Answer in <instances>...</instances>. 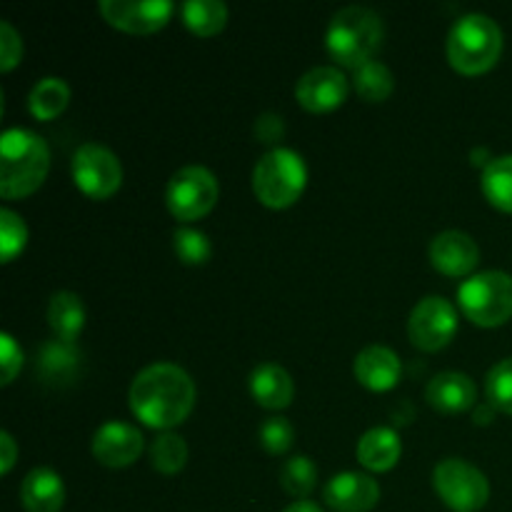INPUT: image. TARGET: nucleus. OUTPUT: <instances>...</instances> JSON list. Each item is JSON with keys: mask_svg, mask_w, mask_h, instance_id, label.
Masks as SVG:
<instances>
[{"mask_svg": "<svg viewBox=\"0 0 512 512\" xmlns=\"http://www.w3.org/2000/svg\"><path fill=\"white\" fill-rule=\"evenodd\" d=\"M128 398L140 423L168 433L193 413L195 383L180 365L153 363L135 375Z\"/></svg>", "mask_w": 512, "mask_h": 512, "instance_id": "f257e3e1", "label": "nucleus"}, {"mask_svg": "<svg viewBox=\"0 0 512 512\" xmlns=\"http://www.w3.org/2000/svg\"><path fill=\"white\" fill-rule=\"evenodd\" d=\"M50 170V150L40 135L25 128L5 130L0 138V195L18 200L33 195Z\"/></svg>", "mask_w": 512, "mask_h": 512, "instance_id": "f03ea898", "label": "nucleus"}, {"mask_svg": "<svg viewBox=\"0 0 512 512\" xmlns=\"http://www.w3.org/2000/svg\"><path fill=\"white\" fill-rule=\"evenodd\" d=\"M380 43H383V20L363 5H348V8L338 10L330 20L328 35H325L330 58L343 68L353 70L370 63Z\"/></svg>", "mask_w": 512, "mask_h": 512, "instance_id": "7ed1b4c3", "label": "nucleus"}, {"mask_svg": "<svg viewBox=\"0 0 512 512\" xmlns=\"http://www.w3.org/2000/svg\"><path fill=\"white\" fill-rule=\"evenodd\" d=\"M503 53V30L490 15L470 13L448 35V60L460 75H483Z\"/></svg>", "mask_w": 512, "mask_h": 512, "instance_id": "20e7f679", "label": "nucleus"}, {"mask_svg": "<svg viewBox=\"0 0 512 512\" xmlns=\"http://www.w3.org/2000/svg\"><path fill=\"white\" fill-rule=\"evenodd\" d=\"M308 185L305 160L290 148H273L253 170V193L265 208L285 210L298 203Z\"/></svg>", "mask_w": 512, "mask_h": 512, "instance_id": "39448f33", "label": "nucleus"}, {"mask_svg": "<svg viewBox=\"0 0 512 512\" xmlns=\"http://www.w3.org/2000/svg\"><path fill=\"white\" fill-rule=\"evenodd\" d=\"M458 303L465 318L480 328H500L512 318V275L483 270L458 288Z\"/></svg>", "mask_w": 512, "mask_h": 512, "instance_id": "423d86ee", "label": "nucleus"}, {"mask_svg": "<svg viewBox=\"0 0 512 512\" xmlns=\"http://www.w3.org/2000/svg\"><path fill=\"white\" fill-rule=\"evenodd\" d=\"M433 488L438 498L455 512H478L490 500V483L483 470L460 458H448L435 465Z\"/></svg>", "mask_w": 512, "mask_h": 512, "instance_id": "0eeeda50", "label": "nucleus"}, {"mask_svg": "<svg viewBox=\"0 0 512 512\" xmlns=\"http://www.w3.org/2000/svg\"><path fill=\"white\" fill-rule=\"evenodd\" d=\"M220 195V185L215 175L203 165H188L180 168L165 188V205L170 215L183 223L205 218L215 208Z\"/></svg>", "mask_w": 512, "mask_h": 512, "instance_id": "6e6552de", "label": "nucleus"}, {"mask_svg": "<svg viewBox=\"0 0 512 512\" xmlns=\"http://www.w3.org/2000/svg\"><path fill=\"white\" fill-rule=\"evenodd\" d=\"M73 180L90 200H108L123 185V165L103 145H80L73 155Z\"/></svg>", "mask_w": 512, "mask_h": 512, "instance_id": "1a4fd4ad", "label": "nucleus"}, {"mask_svg": "<svg viewBox=\"0 0 512 512\" xmlns=\"http://www.w3.org/2000/svg\"><path fill=\"white\" fill-rule=\"evenodd\" d=\"M458 333V310L450 300L430 295L413 308L408 320L410 343L425 353H438L448 348Z\"/></svg>", "mask_w": 512, "mask_h": 512, "instance_id": "9d476101", "label": "nucleus"}, {"mask_svg": "<svg viewBox=\"0 0 512 512\" xmlns=\"http://www.w3.org/2000/svg\"><path fill=\"white\" fill-rule=\"evenodd\" d=\"M98 10L113 28L123 30V33L150 35L168 25V20L175 13V5L168 3V0H148V3L103 0V3H98Z\"/></svg>", "mask_w": 512, "mask_h": 512, "instance_id": "9b49d317", "label": "nucleus"}, {"mask_svg": "<svg viewBox=\"0 0 512 512\" xmlns=\"http://www.w3.org/2000/svg\"><path fill=\"white\" fill-rule=\"evenodd\" d=\"M295 100L308 113H330L348 100V78L333 65L308 70L295 85Z\"/></svg>", "mask_w": 512, "mask_h": 512, "instance_id": "f8f14e48", "label": "nucleus"}, {"mask_svg": "<svg viewBox=\"0 0 512 512\" xmlns=\"http://www.w3.org/2000/svg\"><path fill=\"white\" fill-rule=\"evenodd\" d=\"M143 453V433L128 423H105L93 435V458L105 468H128Z\"/></svg>", "mask_w": 512, "mask_h": 512, "instance_id": "ddd939ff", "label": "nucleus"}, {"mask_svg": "<svg viewBox=\"0 0 512 512\" xmlns=\"http://www.w3.org/2000/svg\"><path fill=\"white\" fill-rule=\"evenodd\" d=\"M430 263L448 278H470L480 263V248L463 230H445L430 243Z\"/></svg>", "mask_w": 512, "mask_h": 512, "instance_id": "4468645a", "label": "nucleus"}, {"mask_svg": "<svg viewBox=\"0 0 512 512\" xmlns=\"http://www.w3.org/2000/svg\"><path fill=\"white\" fill-rule=\"evenodd\" d=\"M323 500L335 512H370L380 500V485L370 475L340 473L328 480Z\"/></svg>", "mask_w": 512, "mask_h": 512, "instance_id": "2eb2a0df", "label": "nucleus"}, {"mask_svg": "<svg viewBox=\"0 0 512 512\" xmlns=\"http://www.w3.org/2000/svg\"><path fill=\"white\" fill-rule=\"evenodd\" d=\"M425 400L433 410L443 415H460L470 410L478 400V388H475L473 378L465 373H440L435 375L425 390Z\"/></svg>", "mask_w": 512, "mask_h": 512, "instance_id": "dca6fc26", "label": "nucleus"}, {"mask_svg": "<svg viewBox=\"0 0 512 512\" xmlns=\"http://www.w3.org/2000/svg\"><path fill=\"white\" fill-rule=\"evenodd\" d=\"M355 380L363 388L373 390V393H388L398 385L400 378V360L385 345H370V348L360 350L353 365Z\"/></svg>", "mask_w": 512, "mask_h": 512, "instance_id": "f3484780", "label": "nucleus"}, {"mask_svg": "<svg viewBox=\"0 0 512 512\" xmlns=\"http://www.w3.org/2000/svg\"><path fill=\"white\" fill-rule=\"evenodd\" d=\"M20 503L25 512H60L65 505V485L55 470L35 468L20 485Z\"/></svg>", "mask_w": 512, "mask_h": 512, "instance_id": "a211bd4d", "label": "nucleus"}, {"mask_svg": "<svg viewBox=\"0 0 512 512\" xmlns=\"http://www.w3.org/2000/svg\"><path fill=\"white\" fill-rule=\"evenodd\" d=\"M250 393L260 408L283 410L293 403L295 385L288 370L275 363H263L250 375Z\"/></svg>", "mask_w": 512, "mask_h": 512, "instance_id": "6ab92c4d", "label": "nucleus"}, {"mask_svg": "<svg viewBox=\"0 0 512 512\" xmlns=\"http://www.w3.org/2000/svg\"><path fill=\"white\" fill-rule=\"evenodd\" d=\"M43 383L65 385L75 380L80 370V350L75 343H63V340H48L38 353V365H35Z\"/></svg>", "mask_w": 512, "mask_h": 512, "instance_id": "aec40b11", "label": "nucleus"}, {"mask_svg": "<svg viewBox=\"0 0 512 512\" xmlns=\"http://www.w3.org/2000/svg\"><path fill=\"white\" fill-rule=\"evenodd\" d=\"M400 453H403V445L393 428L368 430L358 443V460L370 473H385V470L395 468Z\"/></svg>", "mask_w": 512, "mask_h": 512, "instance_id": "412c9836", "label": "nucleus"}, {"mask_svg": "<svg viewBox=\"0 0 512 512\" xmlns=\"http://www.w3.org/2000/svg\"><path fill=\"white\" fill-rule=\"evenodd\" d=\"M48 325L53 330L55 340L75 343L85 325V305L80 295L70 293V290L55 293L48 303Z\"/></svg>", "mask_w": 512, "mask_h": 512, "instance_id": "4be33fe9", "label": "nucleus"}, {"mask_svg": "<svg viewBox=\"0 0 512 512\" xmlns=\"http://www.w3.org/2000/svg\"><path fill=\"white\" fill-rule=\"evenodd\" d=\"M70 103V88L63 78H43L28 95V110L35 120H55Z\"/></svg>", "mask_w": 512, "mask_h": 512, "instance_id": "5701e85b", "label": "nucleus"}, {"mask_svg": "<svg viewBox=\"0 0 512 512\" xmlns=\"http://www.w3.org/2000/svg\"><path fill=\"white\" fill-rule=\"evenodd\" d=\"M180 15L198 38H213L228 25V5L220 0H190L180 8Z\"/></svg>", "mask_w": 512, "mask_h": 512, "instance_id": "b1692460", "label": "nucleus"}, {"mask_svg": "<svg viewBox=\"0 0 512 512\" xmlns=\"http://www.w3.org/2000/svg\"><path fill=\"white\" fill-rule=\"evenodd\" d=\"M355 93L365 100V103H383L393 95L395 78L390 73L388 65H383L380 60H370V63L360 65L353 75Z\"/></svg>", "mask_w": 512, "mask_h": 512, "instance_id": "393cba45", "label": "nucleus"}, {"mask_svg": "<svg viewBox=\"0 0 512 512\" xmlns=\"http://www.w3.org/2000/svg\"><path fill=\"white\" fill-rule=\"evenodd\" d=\"M483 193L493 208L512 215V155L493 158V163L483 168Z\"/></svg>", "mask_w": 512, "mask_h": 512, "instance_id": "a878e982", "label": "nucleus"}, {"mask_svg": "<svg viewBox=\"0 0 512 512\" xmlns=\"http://www.w3.org/2000/svg\"><path fill=\"white\" fill-rule=\"evenodd\" d=\"M315 483H318V468L308 455L285 460V465L280 468V485L290 498L305 500L315 490Z\"/></svg>", "mask_w": 512, "mask_h": 512, "instance_id": "bb28decb", "label": "nucleus"}, {"mask_svg": "<svg viewBox=\"0 0 512 512\" xmlns=\"http://www.w3.org/2000/svg\"><path fill=\"white\" fill-rule=\"evenodd\" d=\"M150 463L158 473L175 475L185 468L188 463V445L180 435L175 433H160L150 445Z\"/></svg>", "mask_w": 512, "mask_h": 512, "instance_id": "cd10ccee", "label": "nucleus"}, {"mask_svg": "<svg viewBox=\"0 0 512 512\" xmlns=\"http://www.w3.org/2000/svg\"><path fill=\"white\" fill-rule=\"evenodd\" d=\"M173 250L175 258L183 265H205L213 255L208 235L195 228H178L173 233Z\"/></svg>", "mask_w": 512, "mask_h": 512, "instance_id": "c85d7f7f", "label": "nucleus"}, {"mask_svg": "<svg viewBox=\"0 0 512 512\" xmlns=\"http://www.w3.org/2000/svg\"><path fill=\"white\" fill-rule=\"evenodd\" d=\"M28 245V228L23 218L10 208L0 210V260L5 265L13 263Z\"/></svg>", "mask_w": 512, "mask_h": 512, "instance_id": "c756f323", "label": "nucleus"}, {"mask_svg": "<svg viewBox=\"0 0 512 512\" xmlns=\"http://www.w3.org/2000/svg\"><path fill=\"white\" fill-rule=\"evenodd\" d=\"M485 395L495 410L512 415V358L500 360L498 365L490 368L488 378H485Z\"/></svg>", "mask_w": 512, "mask_h": 512, "instance_id": "7c9ffc66", "label": "nucleus"}, {"mask_svg": "<svg viewBox=\"0 0 512 512\" xmlns=\"http://www.w3.org/2000/svg\"><path fill=\"white\" fill-rule=\"evenodd\" d=\"M260 445L265 448L268 455H285L295 440V430L290 420L285 418H268L260 425Z\"/></svg>", "mask_w": 512, "mask_h": 512, "instance_id": "2f4dec72", "label": "nucleus"}, {"mask_svg": "<svg viewBox=\"0 0 512 512\" xmlns=\"http://www.w3.org/2000/svg\"><path fill=\"white\" fill-rule=\"evenodd\" d=\"M20 58H23V40L18 30L8 20H0V70L10 73L20 63Z\"/></svg>", "mask_w": 512, "mask_h": 512, "instance_id": "473e14b6", "label": "nucleus"}, {"mask_svg": "<svg viewBox=\"0 0 512 512\" xmlns=\"http://www.w3.org/2000/svg\"><path fill=\"white\" fill-rule=\"evenodd\" d=\"M0 365H3V380L0 383L10 385L18 375L20 365H23V350L18 348V343L8 333L0 335Z\"/></svg>", "mask_w": 512, "mask_h": 512, "instance_id": "72a5a7b5", "label": "nucleus"}, {"mask_svg": "<svg viewBox=\"0 0 512 512\" xmlns=\"http://www.w3.org/2000/svg\"><path fill=\"white\" fill-rule=\"evenodd\" d=\"M283 133H285V125H283V118H280V115L265 113L255 120V138H258L260 143H265V145L278 143V140L283 138Z\"/></svg>", "mask_w": 512, "mask_h": 512, "instance_id": "f704fd0d", "label": "nucleus"}, {"mask_svg": "<svg viewBox=\"0 0 512 512\" xmlns=\"http://www.w3.org/2000/svg\"><path fill=\"white\" fill-rule=\"evenodd\" d=\"M15 460H18V445H15L13 435L0 433V473L8 475L13 470Z\"/></svg>", "mask_w": 512, "mask_h": 512, "instance_id": "c9c22d12", "label": "nucleus"}, {"mask_svg": "<svg viewBox=\"0 0 512 512\" xmlns=\"http://www.w3.org/2000/svg\"><path fill=\"white\" fill-rule=\"evenodd\" d=\"M495 413H498V410H495L493 405L483 403L478 410H475V425H488V423H493Z\"/></svg>", "mask_w": 512, "mask_h": 512, "instance_id": "e433bc0d", "label": "nucleus"}, {"mask_svg": "<svg viewBox=\"0 0 512 512\" xmlns=\"http://www.w3.org/2000/svg\"><path fill=\"white\" fill-rule=\"evenodd\" d=\"M283 512H323V510H320V505L310 503V500H295V503L288 505Z\"/></svg>", "mask_w": 512, "mask_h": 512, "instance_id": "4c0bfd02", "label": "nucleus"}]
</instances>
